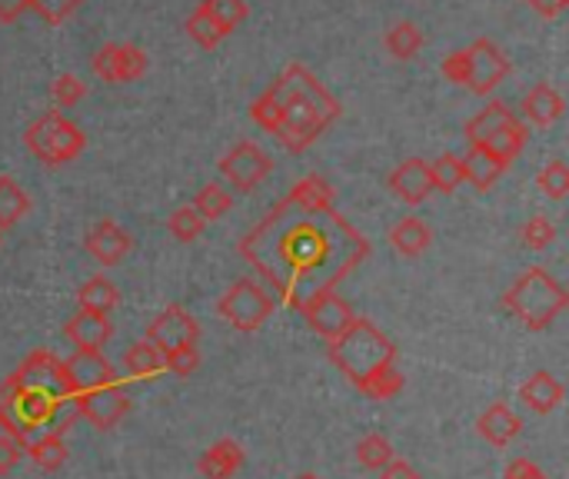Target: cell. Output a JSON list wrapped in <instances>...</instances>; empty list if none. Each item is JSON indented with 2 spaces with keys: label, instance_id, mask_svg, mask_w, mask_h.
Returning a JSON list of instances; mask_svg holds the SVG:
<instances>
[{
  "label": "cell",
  "instance_id": "obj_1",
  "mask_svg": "<svg viewBox=\"0 0 569 479\" xmlns=\"http://www.w3.org/2000/svg\"><path fill=\"white\" fill-rule=\"evenodd\" d=\"M297 214H300L297 220H287V214L280 207L270 214L267 223L273 230H280L273 237L277 260L257 263V270L280 293L283 303L300 310L307 300L333 290V283L366 257V240L353 227H346L340 237H333L330 227L337 223V214L330 217V227L317 223L320 214H303V210H297Z\"/></svg>",
  "mask_w": 569,
  "mask_h": 479
},
{
  "label": "cell",
  "instance_id": "obj_2",
  "mask_svg": "<svg viewBox=\"0 0 569 479\" xmlns=\"http://www.w3.org/2000/svg\"><path fill=\"white\" fill-rule=\"evenodd\" d=\"M267 94L280 104L283 121H280V144L293 154L307 150L337 117L340 104L337 97L300 64H290L270 87Z\"/></svg>",
  "mask_w": 569,
  "mask_h": 479
},
{
  "label": "cell",
  "instance_id": "obj_3",
  "mask_svg": "<svg viewBox=\"0 0 569 479\" xmlns=\"http://www.w3.org/2000/svg\"><path fill=\"white\" fill-rule=\"evenodd\" d=\"M330 360H333V366H337L346 379H353V383L360 386V383H366L376 369H383V366H390V363L396 360V346H393V340H390L386 333H380L370 320L356 316L353 326H350L343 336H337V340L330 343Z\"/></svg>",
  "mask_w": 569,
  "mask_h": 479
},
{
  "label": "cell",
  "instance_id": "obj_4",
  "mask_svg": "<svg viewBox=\"0 0 569 479\" xmlns=\"http://www.w3.org/2000/svg\"><path fill=\"white\" fill-rule=\"evenodd\" d=\"M566 306L569 293L542 267H529L503 296V310L516 316L526 330H546Z\"/></svg>",
  "mask_w": 569,
  "mask_h": 479
},
{
  "label": "cell",
  "instance_id": "obj_5",
  "mask_svg": "<svg viewBox=\"0 0 569 479\" xmlns=\"http://www.w3.org/2000/svg\"><path fill=\"white\" fill-rule=\"evenodd\" d=\"M439 71L449 84H459V87L473 91L476 97H486L509 77V61L489 38H479L469 48L453 51Z\"/></svg>",
  "mask_w": 569,
  "mask_h": 479
},
{
  "label": "cell",
  "instance_id": "obj_6",
  "mask_svg": "<svg viewBox=\"0 0 569 479\" xmlns=\"http://www.w3.org/2000/svg\"><path fill=\"white\" fill-rule=\"evenodd\" d=\"M24 144H28V150H31L41 164L61 167V164H71V160H77V157L84 154L87 137H84V131H81L74 121H68L61 111H48L44 117H38V121L28 127Z\"/></svg>",
  "mask_w": 569,
  "mask_h": 479
},
{
  "label": "cell",
  "instance_id": "obj_7",
  "mask_svg": "<svg viewBox=\"0 0 569 479\" xmlns=\"http://www.w3.org/2000/svg\"><path fill=\"white\" fill-rule=\"evenodd\" d=\"M277 310V300L260 287L254 283L250 277L247 280H237L220 300H217V313L240 333H254L260 330Z\"/></svg>",
  "mask_w": 569,
  "mask_h": 479
},
{
  "label": "cell",
  "instance_id": "obj_8",
  "mask_svg": "<svg viewBox=\"0 0 569 479\" xmlns=\"http://www.w3.org/2000/svg\"><path fill=\"white\" fill-rule=\"evenodd\" d=\"M14 383L28 386V389H38L51 399H74V389L68 383V373H64V360H58L54 353L48 350H38L31 353L14 373H11Z\"/></svg>",
  "mask_w": 569,
  "mask_h": 479
},
{
  "label": "cell",
  "instance_id": "obj_9",
  "mask_svg": "<svg viewBox=\"0 0 569 479\" xmlns=\"http://www.w3.org/2000/svg\"><path fill=\"white\" fill-rule=\"evenodd\" d=\"M217 170L224 174V180L240 190V194H250L263 184V177L273 170V160L263 147H257L254 140H240L220 164Z\"/></svg>",
  "mask_w": 569,
  "mask_h": 479
},
{
  "label": "cell",
  "instance_id": "obj_10",
  "mask_svg": "<svg viewBox=\"0 0 569 479\" xmlns=\"http://www.w3.org/2000/svg\"><path fill=\"white\" fill-rule=\"evenodd\" d=\"M91 67L107 84H134L147 74L151 61H147L144 48H137V44H104L94 54Z\"/></svg>",
  "mask_w": 569,
  "mask_h": 479
},
{
  "label": "cell",
  "instance_id": "obj_11",
  "mask_svg": "<svg viewBox=\"0 0 569 479\" xmlns=\"http://www.w3.org/2000/svg\"><path fill=\"white\" fill-rule=\"evenodd\" d=\"M74 403H77V416L97 429H111L131 413V393L124 383H107L101 389L81 393V396H74Z\"/></svg>",
  "mask_w": 569,
  "mask_h": 479
},
{
  "label": "cell",
  "instance_id": "obj_12",
  "mask_svg": "<svg viewBox=\"0 0 569 479\" xmlns=\"http://www.w3.org/2000/svg\"><path fill=\"white\" fill-rule=\"evenodd\" d=\"M300 310H303V320L310 323V330L320 333L327 343H333L337 336H343V333L353 326V320H356L353 306H350L343 296H337L333 290H327V293L307 300Z\"/></svg>",
  "mask_w": 569,
  "mask_h": 479
},
{
  "label": "cell",
  "instance_id": "obj_13",
  "mask_svg": "<svg viewBox=\"0 0 569 479\" xmlns=\"http://www.w3.org/2000/svg\"><path fill=\"white\" fill-rule=\"evenodd\" d=\"M147 343H154L161 353H170L184 343H200V323L184 306H167L154 316Z\"/></svg>",
  "mask_w": 569,
  "mask_h": 479
},
{
  "label": "cell",
  "instance_id": "obj_14",
  "mask_svg": "<svg viewBox=\"0 0 569 479\" xmlns=\"http://www.w3.org/2000/svg\"><path fill=\"white\" fill-rule=\"evenodd\" d=\"M64 373H68V383L74 389V396L91 393V389H101L107 383H117L114 366L97 350H77L71 360H64Z\"/></svg>",
  "mask_w": 569,
  "mask_h": 479
},
{
  "label": "cell",
  "instance_id": "obj_15",
  "mask_svg": "<svg viewBox=\"0 0 569 479\" xmlns=\"http://www.w3.org/2000/svg\"><path fill=\"white\" fill-rule=\"evenodd\" d=\"M84 247H87V253H91L94 260H101L104 267H114V263H121V260L131 253L134 240H131V233H127L121 223L101 220V223L87 233Z\"/></svg>",
  "mask_w": 569,
  "mask_h": 479
},
{
  "label": "cell",
  "instance_id": "obj_16",
  "mask_svg": "<svg viewBox=\"0 0 569 479\" xmlns=\"http://www.w3.org/2000/svg\"><path fill=\"white\" fill-rule=\"evenodd\" d=\"M390 190L403 200V204H410V207H416V204H423L430 194H433V184H430V170H426V160H420V157H410V160H403L393 174H390Z\"/></svg>",
  "mask_w": 569,
  "mask_h": 479
},
{
  "label": "cell",
  "instance_id": "obj_17",
  "mask_svg": "<svg viewBox=\"0 0 569 479\" xmlns=\"http://www.w3.org/2000/svg\"><path fill=\"white\" fill-rule=\"evenodd\" d=\"M64 336L77 346V350H97L107 346V340L114 336V326L107 316L101 313H87V310H77L68 323H64Z\"/></svg>",
  "mask_w": 569,
  "mask_h": 479
},
{
  "label": "cell",
  "instance_id": "obj_18",
  "mask_svg": "<svg viewBox=\"0 0 569 479\" xmlns=\"http://www.w3.org/2000/svg\"><path fill=\"white\" fill-rule=\"evenodd\" d=\"M476 429H479V436L489 442V446H509L516 436H519V429H523V419L506 406V403H493L489 409H483L479 413V419H476Z\"/></svg>",
  "mask_w": 569,
  "mask_h": 479
},
{
  "label": "cell",
  "instance_id": "obj_19",
  "mask_svg": "<svg viewBox=\"0 0 569 479\" xmlns=\"http://www.w3.org/2000/svg\"><path fill=\"white\" fill-rule=\"evenodd\" d=\"M244 459H247V456H244V446H240V442H234V439H217L214 446L204 449L197 469H200L207 479H234V476L240 472Z\"/></svg>",
  "mask_w": 569,
  "mask_h": 479
},
{
  "label": "cell",
  "instance_id": "obj_20",
  "mask_svg": "<svg viewBox=\"0 0 569 479\" xmlns=\"http://www.w3.org/2000/svg\"><path fill=\"white\" fill-rule=\"evenodd\" d=\"M333 197L337 194H333V187H330L327 177L307 174L303 180H297V187L290 190L287 204L297 207V210H303V214H327V210H333Z\"/></svg>",
  "mask_w": 569,
  "mask_h": 479
},
{
  "label": "cell",
  "instance_id": "obj_21",
  "mask_svg": "<svg viewBox=\"0 0 569 479\" xmlns=\"http://www.w3.org/2000/svg\"><path fill=\"white\" fill-rule=\"evenodd\" d=\"M562 97L552 84H536L526 97H523V117L532 127H549L552 121L562 117Z\"/></svg>",
  "mask_w": 569,
  "mask_h": 479
},
{
  "label": "cell",
  "instance_id": "obj_22",
  "mask_svg": "<svg viewBox=\"0 0 569 479\" xmlns=\"http://www.w3.org/2000/svg\"><path fill=\"white\" fill-rule=\"evenodd\" d=\"M519 399H523L532 413H552V409L562 403V383H559L552 373L539 369V373H532V376L519 386Z\"/></svg>",
  "mask_w": 569,
  "mask_h": 479
},
{
  "label": "cell",
  "instance_id": "obj_23",
  "mask_svg": "<svg viewBox=\"0 0 569 479\" xmlns=\"http://www.w3.org/2000/svg\"><path fill=\"white\" fill-rule=\"evenodd\" d=\"M459 164H463V180L466 184H473L476 190H489L499 177H503V164L489 154V150H483V147H469L463 157H459Z\"/></svg>",
  "mask_w": 569,
  "mask_h": 479
},
{
  "label": "cell",
  "instance_id": "obj_24",
  "mask_svg": "<svg viewBox=\"0 0 569 479\" xmlns=\"http://www.w3.org/2000/svg\"><path fill=\"white\" fill-rule=\"evenodd\" d=\"M513 121V111L506 107V104H499V101H493L489 107H483L473 121H466V140H469V147H483L496 131H503L506 124Z\"/></svg>",
  "mask_w": 569,
  "mask_h": 479
},
{
  "label": "cell",
  "instance_id": "obj_25",
  "mask_svg": "<svg viewBox=\"0 0 569 479\" xmlns=\"http://www.w3.org/2000/svg\"><path fill=\"white\" fill-rule=\"evenodd\" d=\"M430 240H433V233H430V227H426L420 217H403V220L390 230V243H393V250L403 253V257H420V253L430 247Z\"/></svg>",
  "mask_w": 569,
  "mask_h": 479
},
{
  "label": "cell",
  "instance_id": "obj_26",
  "mask_svg": "<svg viewBox=\"0 0 569 479\" xmlns=\"http://www.w3.org/2000/svg\"><path fill=\"white\" fill-rule=\"evenodd\" d=\"M31 214V197L14 177H0V230H11Z\"/></svg>",
  "mask_w": 569,
  "mask_h": 479
},
{
  "label": "cell",
  "instance_id": "obj_27",
  "mask_svg": "<svg viewBox=\"0 0 569 479\" xmlns=\"http://www.w3.org/2000/svg\"><path fill=\"white\" fill-rule=\"evenodd\" d=\"M526 137H529V134H526L523 121H516V117H513V121H509L503 131H496V134H493V137L483 144V150H489V154H493V157H496L503 167H509V164H513V160L523 154V147H526Z\"/></svg>",
  "mask_w": 569,
  "mask_h": 479
},
{
  "label": "cell",
  "instance_id": "obj_28",
  "mask_svg": "<svg viewBox=\"0 0 569 479\" xmlns=\"http://www.w3.org/2000/svg\"><path fill=\"white\" fill-rule=\"evenodd\" d=\"M77 300H81V310H87V313H101V316H111V310L121 303V290H117L107 277H91V280L81 287Z\"/></svg>",
  "mask_w": 569,
  "mask_h": 479
},
{
  "label": "cell",
  "instance_id": "obj_29",
  "mask_svg": "<svg viewBox=\"0 0 569 479\" xmlns=\"http://www.w3.org/2000/svg\"><path fill=\"white\" fill-rule=\"evenodd\" d=\"M383 48L390 51L393 61H413L423 51V31L413 21H400L386 31Z\"/></svg>",
  "mask_w": 569,
  "mask_h": 479
},
{
  "label": "cell",
  "instance_id": "obj_30",
  "mask_svg": "<svg viewBox=\"0 0 569 479\" xmlns=\"http://www.w3.org/2000/svg\"><path fill=\"white\" fill-rule=\"evenodd\" d=\"M28 456H31V462H34L38 469L58 472V469L68 462V442H64V436H58V433H44V436H38V439L28 446Z\"/></svg>",
  "mask_w": 569,
  "mask_h": 479
},
{
  "label": "cell",
  "instance_id": "obj_31",
  "mask_svg": "<svg viewBox=\"0 0 569 479\" xmlns=\"http://www.w3.org/2000/svg\"><path fill=\"white\" fill-rule=\"evenodd\" d=\"M124 366H127V373H131L134 379H151V376H157V373L164 369V353H161L154 343L141 340V343H134V346L124 353Z\"/></svg>",
  "mask_w": 569,
  "mask_h": 479
},
{
  "label": "cell",
  "instance_id": "obj_32",
  "mask_svg": "<svg viewBox=\"0 0 569 479\" xmlns=\"http://www.w3.org/2000/svg\"><path fill=\"white\" fill-rule=\"evenodd\" d=\"M190 207L197 210V217H200L204 223H210V220H220V217H227V214H230L234 197H230V190H227V187H220V184H204Z\"/></svg>",
  "mask_w": 569,
  "mask_h": 479
},
{
  "label": "cell",
  "instance_id": "obj_33",
  "mask_svg": "<svg viewBox=\"0 0 569 479\" xmlns=\"http://www.w3.org/2000/svg\"><path fill=\"white\" fill-rule=\"evenodd\" d=\"M200 11H204L217 28H224V34L237 31V28L247 21V14H250L247 0H204Z\"/></svg>",
  "mask_w": 569,
  "mask_h": 479
},
{
  "label": "cell",
  "instance_id": "obj_34",
  "mask_svg": "<svg viewBox=\"0 0 569 479\" xmlns=\"http://www.w3.org/2000/svg\"><path fill=\"white\" fill-rule=\"evenodd\" d=\"M426 170H430L433 190H439V194H453V190L463 184V164H459V157H453V154L436 157L433 164H426Z\"/></svg>",
  "mask_w": 569,
  "mask_h": 479
},
{
  "label": "cell",
  "instance_id": "obj_35",
  "mask_svg": "<svg viewBox=\"0 0 569 479\" xmlns=\"http://www.w3.org/2000/svg\"><path fill=\"white\" fill-rule=\"evenodd\" d=\"M356 459H360L363 469H376V472H380V469L393 459V446H390L386 436L370 433V436H363V439L356 442Z\"/></svg>",
  "mask_w": 569,
  "mask_h": 479
},
{
  "label": "cell",
  "instance_id": "obj_36",
  "mask_svg": "<svg viewBox=\"0 0 569 479\" xmlns=\"http://www.w3.org/2000/svg\"><path fill=\"white\" fill-rule=\"evenodd\" d=\"M360 389H363L370 399H393V396L403 389V373L390 363V366L376 369L366 383H360Z\"/></svg>",
  "mask_w": 569,
  "mask_h": 479
},
{
  "label": "cell",
  "instance_id": "obj_37",
  "mask_svg": "<svg viewBox=\"0 0 569 479\" xmlns=\"http://www.w3.org/2000/svg\"><path fill=\"white\" fill-rule=\"evenodd\" d=\"M87 97V84L74 74H61L54 84H51V101H54V111H68V107H77L81 101Z\"/></svg>",
  "mask_w": 569,
  "mask_h": 479
},
{
  "label": "cell",
  "instance_id": "obj_38",
  "mask_svg": "<svg viewBox=\"0 0 569 479\" xmlns=\"http://www.w3.org/2000/svg\"><path fill=\"white\" fill-rule=\"evenodd\" d=\"M167 230L177 243H194L200 233H204V220L197 217L194 207H177L170 217H167Z\"/></svg>",
  "mask_w": 569,
  "mask_h": 479
},
{
  "label": "cell",
  "instance_id": "obj_39",
  "mask_svg": "<svg viewBox=\"0 0 569 479\" xmlns=\"http://www.w3.org/2000/svg\"><path fill=\"white\" fill-rule=\"evenodd\" d=\"M187 34H190V41L197 44V48H204V51H214L227 34H224V28H217L200 8L187 18Z\"/></svg>",
  "mask_w": 569,
  "mask_h": 479
},
{
  "label": "cell",
  "instance_id": "obj_40",
  "mask_svg": "<svg viewBox=\"0 0 569 479\" xmlns=\"http://www.w3.org/2000/svg\"><path fill=\"white\" fill-rule=\"evenodd\" d=\"M536 184L549 200H566L569 197V167L562 160H552L539 170Z\"/></svg>",
  "mask_w": 569,
  "mask_h": 479
},
{
  "label": "cell",
  "instance_id": "obj_41",
  "mask_svg": "<svg viewBox=\"0 0 569 479\" xmlns=\"http://www.w3.org/2000/svg\"><path fill=\"white\" fill-rule=\"evenodd\" d=\"M81 8V0H31V11L48 21L51 28H61L64 21H71Z\"/></svg>",
  "mask_w": 569,
  "mask_h": 479
},
{
  "label": "cell",
  "instance_id": "obj_42",
  "mask_svg": "<svg viewBox=\"0 0 569 479\" xmlns=\"http://www.w3.org/2000/svg\"><path fill=\"white\" fill-rule=\"evenodd\" d=\"M519 240H523L529 250H546V247L556 240V227H552V220H546V217H529V220L523 223V230H519Z\"/></svg>",
  "mask_w": 569,
  "mask_h": 479
},
{
  "label": "cell",
  "instance_id": "obj_43",
  "mask_svg": "<svg viewBox=\"0 0 569 479\" xmlns=\"http://www.w3.org/2000/svg\"><path fill=\"white\" fill-rule=\"evenodd\" d=\"M197 366H200V346L197 343H184V346L164 353V369H170L177 376H190V373H197Z\"/></svg>",
  "mask_w": 569,
  "mask_h": 479
},
{
  "label": "cell",
  "instance_id": "obj_44",
  "mask_svg": "<svg viewBox=\"0 0 569 479\" xmlns=\"http://www.w3.org/2000/svg\"><path fill=\"white\" fill-rule=\"evenodd\" d=\"M250 117H254V124H260L267 134H277V131H280V121H283V111H280V104L263 91V94L250 104Z\"/></svg>",
  "mask_w": 569,
  "mask_h": 479
},
{
  "label": "cell",
  "instance_id": "obj_45",
  "mask_svg": "<svg viewBox=\"0 0 569 479\" xmlns=\"http://www.w3.org/2000/svg\"><path fill=\"white\" fill-rule=\"evenodd\" d=\"M24 459V446L11 436H0V476H8L11 469H18Z\"/></svg>",
  "mask_w": 569,
  "mask_h": 479
},
{
  "label": "cell",
  "instance_id": "obj_46",
  "mask_svg": "<svg viewBox=\"0 0 569 479\" xmlns=\"http://www.w3.org/2000/svg\"><path fill=\"white\" fill-rule=\"evenodd\" d=\"M506 479H549V476L536 462H529V459H513L506 466Z\"/></svg>",
  "mask_w": 569,
  "mask_h": 479
},
{
  "label": "cell",
  "instance_id": "obj_47",
  "mask_svg": "<svg viewBox=\"0 0 569 479\" xmlns=\"http://www.w3.org/2000/svg\"><path fill=\"white\" fill-rule=\"evenodd\" d=\"M380 472H383V479H420V472L403 459H390Z\"/></svg>",
  "mask_w": 569,
  "mask_h": 479
},
{
  "label": "cell",
  "instance_id": "obj_48",
  "mask_svg": "<svg viewBox=\"0 0 569 479\" xmlns=\"http://www.w3.org/2000/svg\"><path fill=\"white\" fill-rule=\"evenodd\" d=\"M24 11H31V0H0V21L4 24L18 21Z\"/></svg>",
  "mask_w": 569,
  "mask_h": 479
},
{
  "label": "cell",
  "instance_id": "obj_49",
  "mask_svg": "<svg viewBox=\"0 0 569 479\" xmlns=\"http://www.w3.org/2000/svg\"><path fill=\"white\" fill-rule=\"evenodd\" d=\"M562 4H566V0H542V14H556Z\"/></svg>",
  "mask_w": 569,
  "mask_h": 479
},
{
  "label": "cell",
  "instance_id": "obj_50",
  "mask_svg": "<svg viewBox=\"0 0 569 479\" xmlns=\"http://www.w3.org/2000/svg\"><path fill=\"white\" fill-rule=\"evenodd\" d=\"M297 479H320L317 472H303V476H297Z\"/></svg>",
  "mask_w": 569,
  "mask_h": 479
},
{
  "label": "cell",
  "instance_id": "obj_51",
  "mask_svg": "<svg viewBox=\"0 0 569 479\" xmlns=\"http://www.w3.org/2000/svg\"><path fill=\"white\" fill-rule=\"evenodd\" d=\"M0 240H4V230H0Z\"/></svg>",
  "mask_w": 569,
  "mask_h": 479
}]
</instances>
